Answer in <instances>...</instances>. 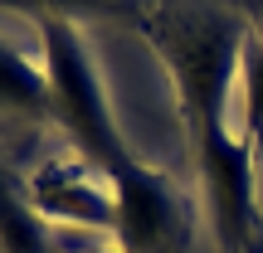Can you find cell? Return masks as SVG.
Segmentation results:
<instances>
[{"mask_svg":"<svg viewBox=\"0 0 263 253\" xmlns=\"http://www.w3.org/2000/svg\"><path fill=\"white\" fill-rule=\"evenodd\" d=\"M234 127L263 156V34H254V29H244L239 64H234Z\"/></svg>","mask_w":263,"mask_h":253,"instance_id":"cell-6","label":"cell"},{"mask_svg":"<svg viewBox=\"0 0 263 253\" xmlns=\"http://www.w3.org/2000/svg\"><path fill=\"white\" fill-rule=\"evenodd\" d=\"M34 29H39V59L49 73V122L64 131V146H73L88 166H98L112 180L117 248L190 253L195 248V205L171 170L141 161L137 146L122 137L98 59L83 44V29L68 20H44Z\"/></svg>","mask_w":263,"mask_h":253,"instance_id":"cell-2","label":"cell"},{"mask_svg":"<svg viewBox=\"0 0 263 253\" xmlns=\"http://www.w3.org/2000/svg\"><path fill=\"white\" fill-rule=\"evenodd\" d=\"M78 253H127V248H117V239H103V244H93V248H78Z\"/></svg>","mask_w":263,"mask_h":253,"instance_id":"cell-8","label":"cell"},{"mask_svg":"<svg viewBox=\"0 0 263 253\" xmlns=\"http://www.w3.org/2000/svg\"><path fill=\"white\" fill-rule=\"evenodd\" d=\"M254 253H263V248H254Z\"/></svg>","mask_w":263,"mask_h":253,"instance_id":"cell-9","label":"cell"},{"mask_svg":"<svg viewBox=\"0 0 263 253\" xmlns=\"http://www.w3.org/2000/svg\"><path fill=\"white\" fill-rule=\"evenodd\" d=\"M25 200L49 229H73V234H117V195L112 180L98 166H88L73 146L44 151L34 166L20 176Z\"/></svg>","mask_w":263,"mask_h":253,"instance_id":"cell-3","label":"cell"},{"mask_svg":"<svg viewBox=\"0 0 263 253\" xmlns=\"http://www.w3.org/2000/svg\"><path fill=\"white\" fill-rule=\"evenodd\" d=\"M234 10L244 15V25L254 29V34H263V0H234Z\"/></svg>","mask_w":263,"mask_h":253,"instance_id":"cell-7","label":"cell"},{"mask_svg":"<svg viewBox=\"0 0 263 253\" xmlns=\"http://www.w3.org/2000/svg\"><path fill=\"white\" fill-rule=\"evenodd\" d=\"M244 29V15L224 5H151L141 20V39L156 49L176 93L215 253L263 248L258 151L234 127V64Z\"/></svg>","mask_w":263,"mask_h":253,"instance_id":"cell-1","label":"cell"},{"mask_svg":"<svg viewBox=\"0 0 263 253\" xmlns=\"http://www.w3.org/2000/svg\"><path fill=\"white\" fill-rule=\"evenodd\" d=\"M0 122H49V73L44 59H25L0 39Z\"/></svg>","mask_w":263,"mask_h":253,"instance_id":"cell-4","label":"cell"},{"mask_svg":"<svg viewBox=\"0 0 263 253\" xmlns=\"http://www.w3.org/2000/svg\"><path fill=\"white\" fill-rule=\"evenodd\" d=\"M0 10H10V15H25L34 20V25H44V20H68V25H132L141 29V20H146V0H0Z\"/></svg>","mask_w":263,"mask_h":253,"instance_id":"cell-5","label":"cell"}]
</instances>
